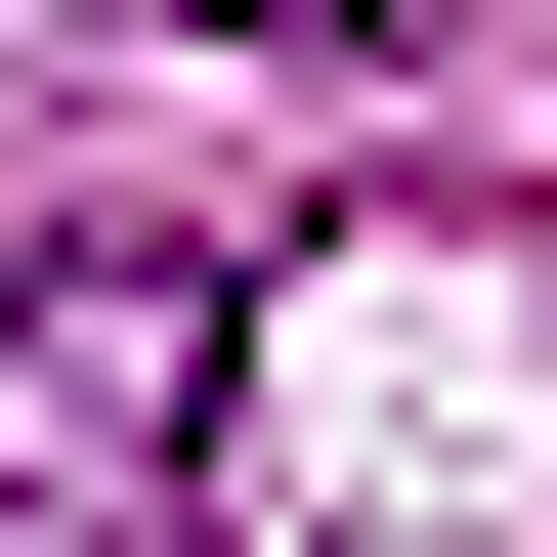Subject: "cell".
<instances>
[{"instance_id": "1", "label": "cell", "mask_w": 557, "mask_h": 557, "mask_svg": "<svg viewBox=\"0 0 557 557\" xmlns=\"http://www.w3.org/2000/svg\"><path fill=\"white\" fill-rule=\"evenodd\" d=\"M214 386H258V300H214V258H44V300H0V472H44V515H172Z\"/></svg>"}, {"instance_id": "2", "label": "cell", "mask_w": 557, "mask_h": 557, "mask_svg": "<svg viewBox=\"0 0 557 557\" xmlns=\"http://www.w3.org/2000/svg\"><path fill=\"white\" fill-rule=\"evenodd\" d=\"M172 44H472V0H172Z\"/></svg>"}]
</instances>
